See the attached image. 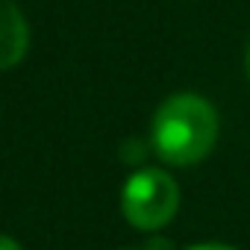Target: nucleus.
Wrapping results in <instances>:
<instances>
[{"instance_id": "7", "label": "nucleus", "mask_w": 250, "mask_h": 250, "mask_svg": "<svg viewBox=\"0 0 250 250\" xmlns=\"http://www.w3.org/2000/svg\"><path fill=\"white\" fill-rule=\"evenodd\" d=\"M244 74H247V80H250V44H247V50H244Z\"/></svg>"}, {"instance_id": "4", "label": "nucleus", "mask_w": 250, "mask_h": 250, "mask_svg": "<svg viewBox=\"0 0 250 250\" xmlns=\"http://www.w3.org/2000/svg\"><path fill=\"white\" fill-rule=\"evenodd\" d=\"M0 250H24L12 235H6V232H0Z\"/></svg>"}, {"instance_id": "6", "label": "nucleus", "mask_w": 250, "mask_h": 250, "mask_svg": "<svg viewBox=\"0 0 250 250\" xmlns=\"http://www.w3.org/2000/svg\"><path fill=\"white\" fill-rule=\"evenodd\" d=\"M188 250H235V247H227V244H194Z\"/></svg>"}, {"instance_id": "5", "label": "nucleus", "mask_w": 250, "mask_h": 250, "mask_svg": "<svg viewBox=\"0 0 250 250\" xmlns=\"http://www.w3.org/2000/svg\"><path fill=\"white\" fill-rule=\"evenodd\" d=\"M136 250H171V244H168V238H153V241H147L145 247H136Z\"/></svg>"}, {"instance_id": "1", "label": "nucleus", "mask_w": 250, "mask_h": 250, "mask_svg": "<svg viewBox=\"0 0 250 250\" xmlns=\"http://www.w3.org/2000/svg\"><path fill=\"white\" fill-rule=\"evenodd\" d=\"M218 142V112L215 106L191 91L171 94L153 115L150 145L165 165L188 168L209 156Z\"/></svg>"}, {"instance_id": "2", "label": "nucleus", "mask_w": 250, "mask_h": 250, "mask_svg": "<svg viewBox=\"0 0 250 250\" xmlns=\"http://www.w3.org/2000/svg\"><path fill=\"white\" fill-rule=\"evenodd\" d=\"M180 209V188L171 174L159 168L136 171L121 191V212L136 229L153 232L171 224Z\"/></svg>"}, {"instance_id": "3", "label": "nucleus", "mask_w": 250, "mask_h": 250, "mask_svg": "<svg viewBox=\"0 0 250 250\" xmlns=\"http://www.w3.org/2000/svg\"><path fill=\"white\" fill-rule=\"evenodd\" d=\"M30 47V27L15 0H0V71L15 68Z\"/></svg>"}]
</instances>
